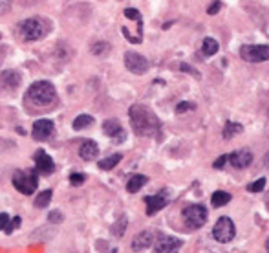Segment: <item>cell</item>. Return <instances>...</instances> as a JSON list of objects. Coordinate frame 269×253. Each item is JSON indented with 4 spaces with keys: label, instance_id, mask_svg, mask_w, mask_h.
Returning <instances> with one entry per match:
<instances>
[{
    "label": "cell",
    "instance_id": "cell-1",
    "mask_svg": "<svg viewBox=\"0 0 269 253\" xmlns=\"http://www.w3.org/2000/svg\"><path fill=\"white\" fill-rule=\"evenodd\" d=\"M128 114H130L132 129L137 136H154V134L159 132L161 125H159L157 116L145 105H132Z\"/></svg>",
    "mask_w": 269,
    "mask_h": 253
},
{
    "label": "cell",
    "instance_id": "cell-2",
    "mask_svg": "<svg viewBox=\"0 0 269 253\" xmlns=\"http://www.w3.org/2000/svg\"><path fill=\"white\" fill-rule=\"evenodd\" d=\"M28 99L33 101L35 105H42L48 107L55 103L57 99V92H55V86L50 81H35L28 88Z\"/></svg>",
    "mask_w": 269,
    "mask_h": 253
},
{
    "label": "cell",
    "instance_id": "cell-3",
    "mask_svg": "<svg viewBox=\"0 0 269 253\" xmlns=\"http://www.w3.org/2000/svg\"><path fill=\"white\" fill-rule=\"evenodd\" d=\"M46 30L48 26L46 22L40 19V17H31V19H26L22 22L17 26V33L19 37L26 40V42H33V40H38L46 35Z\"/></svg>",
    "mask_w": 269,
    "mask_h": 253
},
{
    "label": "cell",
    "instance_id": "cell-4",
    "mask_svg": "<svg viewBox=\"0 0 269 253\" xmlns=\"http://www.w3.org/2000/svg\"><path fill=\"white\" fill-rule=\"evenodd\" d=\"M37 171H15L13 175V185L17 187V191L24 193V195H33L37 189Z\"/></svg>",
    "mask_w": 269,
    "mask_h": 253
},
{
    "label": "cell",
    "instance_id": "cell-5",
    "mask_svg": "<svg viewBox=\"0 0 269 253\" xmlns=\"http://www.w3.org/2000/svg\"><path fill=\"white\" fill-rule=\"evenodd\" d=\"M236 235V228L229 216H222L218 218V222L212 228V237L216 238L218 242H231Z\"/></svg>",
    "mask_w": 269,
    "mask_h": 253
},
{
    "label": "cell",
    "instance_id": "cell-6",
    "mask_svg": "<svg viewBox=\"0 0 269 253\" xmlns=\"http://www.w3.org/2000/svg\"><path fill=\"white\" fill-rule=\"evenodd\" d=\"M183 218L185 222L189 224V228H202L203 224L207 222V209L200 204H194V206H187L183 209Z\"/></svg>",
    "mask_w": 269,
    "mask_h": 253
},
{
    "label": "cell",
    "instance_id": "cell-7",
    "mask_svg": "<svg viewBox=\"0 0 269 253\" xmlns=\"http://www.w3.org/2000/svg\"><path fill=\"white\" fill-rule=\"evenodd\" d=\"M240 57L247 62H262L269 59V44H254V46H242Z\"/></svg>",
    "mask_w": 269,
    "mask_h": 253
},
{
    "label": "cell",
    "instance_id": "cell-8",
    "mask_svg": "<svg viewBox=\"0 0 269 253\" xmlns=\"http://www.w3.org/2000/svg\"><path fill=\"white\" fill-rule=\"evenodd\" d=\"M125 66L127 70H130L132 74L135 76H141L145 74L147 70H149V61H147V57H143L141 54H135V52H127L125 54Z\"/></svg>",
    "mask_w": 269,
    "mask_h": 253
},
{
    "label": "cell",
    "instance_id": "cell-9",
    "mask_svg": "<svg viewBox=\"0 0 269 253\" xmlns=\"http://www.w3.org/2000/svg\"><path fill=\"white\" fill-rule=\"evenodd\" d=\"M53 131H55V125H53L52 119H37L33 123L31 134L37 141H46L53 134Z\"/></svg>",
    "mask_w": 269,
    "mask_h": 253
},
{
    "label": "cell",
    "instance_id": "cell-10",
    "mask_svg": "<svg viewBox=\"0 0 269 253\" xmlns=\"http://www.w3.org/2000/svg\"><path fill=\"white\" fill-rule=\"evenodd\" d=\"M33 158H35V171L38 175H52L55 171V163H53L52 156H48L44 151H37Z\"/></svg>",
    "mask_w": 269,
    "mask_h": 253
},
{
    "label": "cell",
    "instance_id": "cell-11",
    "mask_svg": "<svg viewBox=\"0 0 269 253\" xmlns=\"http://www.w3.org/2000/svg\"><path fill=\"white\" fill-rule=\"evenodd\" d=\"M229 160H231V165L234 169H246L253 161V153L249 149H240V151H234L229 156Z\"/></svg>",
    "mask_w": 269,
    "mask_h": 253
},
{
    "label": "cell",
    "instance_id": "cell-12",
    "mask_svg": "<svg viewBox=\"0 0 269 253\" xmlns=\"http://www.w3.org/2000/svg\"><path fill=\"white\" fill-rule=\"evenodd\" d=\"M183 242L176 237H163L156 242V252L157 253H178Z\"/></svg>",
    "mask_w": 269,
    "mask_h": 253
},
{
    "label": "cell",
    "instance_id": "cell-13",
    "mask_svg": "<svg viewBox=\"0 0 269 253\" xmlns=\"http://www.w3.org/2000/svg\"><path fill=\"white\" fill-rule=\"evenodd\" d=\"M145 202H147V215L152 216V215H156L159 209H163L165 207V204H167V195L161 191V193H157V195H154V196H147Z\"/></svg>",
    "mask_w": 269,
    "mask_h": 253
},
{
    "label": "cell",
    "instance_id": "cell-14",
    "mask_svg": "<svg viewBox=\"0 0 269 253\" xmlns=\"http://www.w3.org/2000/svg\"><path fill=\"white\" fill-rule=\"evenodd\" d=\"M103 132H105L106 136L114 138L115 141H123V139H125L123 127H121V123L117 121V119H106V121L103 123Z\"/></svg>",
    "mask_w": 269,
    "mask_h": 253
},
{
    "label": "cell",
    "instance_id": "cell-15",
    "mask_svg": "<svg viewBox=\"0 0 269 253\" xmlns=\"http://www.w3.org/2000/svg\"><path fill=\"white\" fill-rule=\"evenodd\" d=\"M152 242H154V233L149 230H145L134 237V240H132V250H134V252H143V250L150 248Z\"/></svg>",
    "mask_w": 269,
    "mask_h": 253
},
{
    "label": "cell",
    "instance_id": "cell-16",
    "mask_svg": "<svg viewBox=\"0 0 269 253\" xmlns=\"http://www.w3.org/2000/svg\"><path fill=\"white\" fill-rule=\"evenodd\" d=\"M99 154V147L96 141H92V139H86V141H82L81 149H79V156H81L82 160L86 161H92L96 160Z\"/></svg>",
    "mask_w": 269,
    "mask_h": 253
},
{
    "label": "cell",
    "instance_id": "cell-17",
    "mask_svg": "<svg viewBox=\"0 0 269 253\" xmlns=\"http://www.w3.org/2000/svg\"><path fill=\"white\" fill-rule=\"evenodd\" d=\"M0 83L4 84L6 88H9V90H13V88H17L20 84V76H19V72H15V70H6L0 76Z\"/></svg>",
    "mask_w": 269,
    "mask_h": 253
},
{
    "label": "cell",
    "instance_id": "cell-18",
    "mask_svg": "<svg viewBox=\"0 0 269 253\" xmlns=\"http://www.w3.org/2000/svg\"><path fill=\"white\" fill-rule=\"evenodd\" d=\"M147 182H149V178L145 176V175H135V176H132L127 182V191L128 193H137L143 185L147 184Z\"/></svg>",
    "mask_w": 269,
    "mask_h": 253
},
{
    "label": "cell",
    "instance_id": "cell-19",
    "mask_svg": "<svg viewBox=\"0 0 269 253\" xmlns=\"http://www.w3.org/2000/svg\"><path fill=\"white\" fill-rule=\"evenodd\" d=\"M218 50H220V44H218L214 39H203V44H202V54L205 55V57H212V55L216 54Z\"/></svg>",
    "mask_w": 269,
    "mask_h": 253
},
{
    "label": "cell",
    "instance_id": "cell-20",
    "mask_svg": "<svg viewBox=\"0 0 269 253\" xmlns=\"http://www.w3.org/2000/svg\"><path fill=\"white\" fill-rule=\"evenodd\" d=\"M231 202V195L227 191H216L212 193V196H211V204L214 207H222L225 204H229Z\"/></svg>",
    "mask_w": 269,
    "mask_h": 253
},
{
    "label": "cell",
    "instance_id": "cell-21",
    "mask_svg": "<svg viewBox=\"0 0 269 253\" xmlns=\"http://www.w3.org/2000/svg\"><path fill=\"white\" fill-rule=\"evenodd\" d=\"M242 131H244V129H242V125H238V123H234V121H225V125H224V138H225V139H231L232 136H236V134H240Z\"/></svg>",
    "mask_w": 269,
    "mask_h": 253
},
{
    "label": "cell",
    "instance_id": "cell-22",
    "mask_svg": "<svg viewBox=\"0 0 269 253\" xmlns=\"http://www.w3.org/2000/svg\"><path fill=\"white\" fill-rule=\"evenodd\" d=\"M92 123H94V117H92V116L81 114V116H77V117H75L74 129L75 131H82V129H88Z\"/></svg>",
    "mask_w": 269,
    "mask_h": 253
},
{
    "label": "cell",
    "instance_id": "cell-23",
    "mask_svg": "<svg viewBox=\"0 0 269 253\" xmlns=\"http://www.w3.org/2000/svg\"><path fill=\"white\" fill-rule=\"evenodd\" d=\"M119 161H121V154H112V156H108V158L99 161V167L103 169V171H110V169L115 167Z\"/></svg>",
    "mask_w": 269,
    "mask_h": 253
},
{
    "label": "cell",
    "instance_id": "cell-24",
    "mask_svg": "<svg viewBox=\"0 0 269 253\" xmlns=\"http://www.w3.org/2000/svg\"><path fill=\"white\" fill-rule=\"evenodd\" d=\"M52 195L53 193L50 189H46V191L38 193V196L35 198V207H46L50 204V200H52Z\"/></svg>",
    "mask_w": 269,
    "mask_h": 253
},
{
    "label": "cell",
    "instance_id": "cell-25",
    "mask_svg": "<svg viewBox=\"0 0 269 253\" xmlns=\"http://www.w3.org/2000/svg\"><path fill=\"white\" fill-rule=\"evenodd\" d=\"M127 224H128L127 216H121L119 220L112 226V233L115 235V237H121V235L125 233V230H127Z\"/></svg>",
    "mask_w": 269,
    "mask_h": 253
},
{
    "label": "cell",
    "instance_id": "cell-26",
    "mask_svg": "<svg viewBox=\"0 0 269 253\" xmlns=\"http://www.w3.org/2000/svg\"><path fill=\"white\" fill-rule=\"evenodd\" d=\"M110 52V44L108 42H96V44H92V54L94 55H105Z\"/></svg>",
    "mask_w": 269,
    "mask_h": 253
},
{
    "label": "cell",
    "instance_id": "cell-27",
    "mask_svg": "<svg viewBox=\"0 0 269 253\" xmlns=\"http://www.w3.org/2000/svg\"><path fill=\"white\" fill-rule=\"evenodd\" d=\"M264 187H266V178H258L256 182H253V184L247 185V191H249V193H260Z\"/></svg>",
    "mask_w": 269,
    "mask_h": 253
},
{
    "label": "cell",
    "instance_id": "cell-28",
    "mask_svg": "<svg viewBox=\"0 0 269 253\" xmlns=\"http://www.w3.org/2000/svg\"><path fill=\"white\" fill-rule=\"evenodd\" d=\"M125 17L130 19V20H135V22H141V13L134 8H127L125 9Z\"/></svg>",
    "mask_w": 269,
    "mask_h": 253
},
{
    "label": "cell",
    "instance_id": "cell-29",
    "mask_svg": "<svg viewBox=\"0 0 269 253\" xmlns=\"http://www.w3.org/2000/svg\"><path fill=\"white\" fill-rule=\"evenodd\" d=\"M194 105L192 103H189V101H183V103H179L178 107H176V112L178 114H183V112H187V110H194Z\"/></svg>",
    "mask_w": 269,
    "mask_h": 253
},
{
    "label": "cell",
    "instance_id": "cell-30",
    "mask_svg": "<svg viewBox=\"0 0 269 253\" xmlns=\"http://www.w3.org/2000/svg\"><path fill=\"white\" fill-rule=\"evenodd\" d=\"M48 220H50L52 224H60V222H62V213H60V211H57V209H53L52 213L48 215Z\"/></svg>",
    "mask_w": 269,
    "mask_h": 253
},
{
    "label": "cell",
    "instance_id": "cell-31",
    "mask_svg": "<svg viewBox=\"0 0 269 253\" xmlns=\"http://www.w3.org/2000/svg\"><path fill=\"white\" fill-rule=\"evenodd\" d=\"M84 180H86V176H84V175L74 173V175L70 176V184H72V185H82V184H84Z\"/></svg>",
    "mask_w": 269,
    "mask_h": 253
},
{
    "label": "cell",
    "instance_id": "cell-32",
    "mask_svg": "<svg viewBox=\"0 0 269 253\" xmlns=\"http://www.w3.org/2000/svg\"><path fill=\"white\" fill-rule=\"evenodd\" d=\"M220 8H222V2H220V0H214V2L209 6V9H207V13H209V15H214V13L220 11Z\"/></svg>",
    "mask_w": 269,
    "mask_h": 253
},
{
    "label": "cell",
    "instance_id": "cell-33",
    "mask_svg": "<svg viewBox=\"0 0 269 253\" xmlns=\"http://www.w3.org/2000/svg\"><path fill=\"white\" fill-rule=\"evenodd\" d=\"M19 226H20V218H19V216H15V218H13V220H11V222L8 224V228H6V233H13V230H15V228H19Z\"/></svg>",
    "mask_w": 269,
    "mask_h": 253
},
{
    "label": "cell",
    "instance_id": "cell-34",
    "mask_svg": "<svg viewBox=\"0 0 269 253\" xmlns=\"http://www.w3.org/2000/svg\"><path fill=\"white\" fill-rule=\"evenodd\" d=\"M11 4H13V0H0V15H4L11 8Z\"/></svg>",
    "mask_w": 269,
    "mask_h": 253
},
{
    "label": "cell",
    "instance_id": "cell-35",
    "mask_svg": "<svg viewBox=\"0 0 269 253\" xmlns=\"http://www.w3.org/2000/svg\"><path fill=\"white\" fill-rule=\"evenodd\" d=\"M9 224V216L6 213H0V230H6Z\"/></svg>",
    "mask_w": 269,
    "mask_h": 253
},
{
    "label": "cell",
    "instance_id": "cell-36",
    "mask_svg": "<svg viewBox=\"0 0 269 253\" xmlns=\"http://www.w3.org/2000/svg\"><path fill=\"white\" fill-rule=\"evenodd\" d=\"M227 160H229V156H225V154H224V156H220V158L214 161V169H222L225 165V161H227Z\"/></svg>",
    "mask_w": 269,
    "mask_h": 253
},
{
    "label": "cell",
    "instance_id": "cell-37",
    "mask_svg": "<svg viewBox=\"0 0 269 253\" xmlns=\"http://www.w3.org/2000/svg\"><path fill=\"white\" fill-rule=\"evenodd\" d=\"M181 70H187V72H191V74H194V76H200V74H198V72H196L194 68H189L187 64H181Z\"/></svg>",
    "mask_w": 269,
    "mask_h": 253
},
{
    "label": "cell",
    "instance_id": "cell-38",
    "mask_svg": "<svg viewBox=\"0 0 269 253\" xmlns=\"http://www.w3.org/2000/svg\"><path fill=\"white\" fill-rule=\"evenodd\" d=\"M264 165H266V167L269 169V153L266 154V156H264Z\"/></svg>",
    "mask_w": 269,
    "mask_h": 253
},
{
    "label": "cell",
    "instance_id": "cell-39",
    "mask_svg": "<svg viewBox=\"0 0 269 253\" xmlns=\"http://www.w3.org/2000/svg\"><path fill=\"white\" fill-rule=\"evenodd\" d=\"M266 250H268V253H269V238H268V242H266Z\"/></svg>",
    "mask_w": 269,
    "mask_h": 253
}]
</instances>
